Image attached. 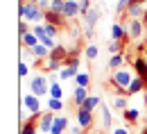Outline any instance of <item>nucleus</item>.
<instances>
[{
    "instance_id": "nucleus-1",
    "label": "nucleus",
    "mask_w": 147,
    "mask_h": 134,
    "mask_svg": "<svg viewBox=\"0 0 147 134\" xmlns=\"http://www.w3.org/2000/svg\"><path fill=\"white\" fill-rule=\"evenodd\" d=\"M20 20H34V23H41L45 18V12L38 7V5H32V2H23L18 7Z\"/></svg>"
},
{
    "instance_id": "nucleus-2",
    "label": "nucleus",
    "mask_w": 147,
    "mask_h": 134,
    "mask_svg": "<svg viewBox=\"0 0 147 134\" xmlns=\"http://www.w3.org/2000/svg\"><path fill=\"white\" fill-rule=\"evenodd\" d=\"M30 91L34 93V96H50V82L45 80L43 75H36L32 77V82H30Z\"/></svg>"
},
{
    "instance_id": "nucleus-3",
    "label": "nucleus",
    "mask_w": 147,
    "mask_h": 134,
    "mask_svg": "<svg viewBox=\"0 0 147 134\" xmlns=\"http://www.w3.org/2000/svg\"><path fill=\"white\" fill-rule=\"evenodd\" d=\"M131 73H129L127 68H120V71H115L113 73V77H111V84L113 86H120V89H127L129 84H131Z\"/></svg>"
},
{
    "instance_id": "nucleus-4",
    "label": "nucleus",
    "mask_w": 147,
    "mask_h": 134,
    "mask_svg": "<svg viewBox=\"0 0 147 134\" xmlns=\"http://www.w3.org/2000/svg\"><path fill=\"white\" fill-rule=\"evenodd\" d=\"M143 30H145V23H143V18H134V20H129V25H127V34L134 39V41L143 37Z\"/></svg>"
},
{
    "instance_id": "nucleus-5",
    "label": "nucleus",
    "mask_w": 147,
    "mask_h": 134,
    "mask_svg": "<svg viewBox=\"0 0 147 134\" xmlns=\"http://www.w3.org/2000/svg\"><path fill=\"white\" fill-rule=\"evenodd\" d=\"M45 23H48V25H55V27H59V30H63V25H66V16L59 14V12L48 9V12H45Z\"/></svg>"
},
{
    "instance_id": "nucleus-6",
    "label": "nucleus",
    "mask_w": 147,
    "mask_h": 134,
    "mask_svg": "<svg viewBox=\"0 0 147 134\" xmlns=\"http://www.w3.org/2000/svg\"><path fill=\"white\" fill-rule=\"evenodd\" d=\"M23 105H25V109H27L30 114H38V109H41L38 96H34V93H27V96L23 98Z\"/></svg>"
},
{
    "instance_id": "nucleus-7",
    "label": "nucleus",
    "mask_w": 147,
    "mask_h": 134,
    "mask_svg": "<svg viewBox=\"0 0 147 134\" xmlns=\"http://www.w3.org/2000/svg\"><path fill=\"white\" fill-rule=\"evenodd\" d=\"M82 9H79V0H66V7H63V16L66 18H75L79 16Z\"/></svg>"
},
{
    "instance_id": "nucleus-8",
    "label": "nucleus",
    "mask_w": 147,
    "mask_h": 134,
    "mask_svg": "<svg viewBox=\"0 0 147 134\" xmlns=\"http://www.w3.org/2000/svg\"><path fill=\"white\" fill-rule=\"evenodd\" d=\"M77 125H82L84 130H88L93 125V112H84V109H77Z\"/></svg>"
},
{
    "instance_id": "nucleus-9",
    "label": "nucleus",
    "mask_w": 147,
    "mask_h": 134,
    "mask_svg": "<svg viewBox=\"0 0 147 134\" xmlns=\"http://www.w3.org/2000/svg\"><path fill=\"white\" fill-rule=\"evenodd\" d=\"M52 123H55V116H52V114L41 116V120H38V130H41V134H52Z\"/></svg>"
},
{
    "instance_id": "nucleus-10",
    "label": "nucleus",
    "mask_w": 147,
    "mask_h": 134,
    "mask_svg": "<svg viewBox=\"0 0 147 134\" xmlns=\"http://www.w3.org/2000/svg\"><path fill=\"white\" fill-rule=\"evenodd\" d=\"M134 68H136V75L140 77V80H145V84H147V59L136 57L134 59Z\"/></svg>"
},
{
    "instance_id": "nucleus-11",
    "label": "nucleus",
    "mask_w": 147,
    "mask_h": 134,
    "mask_svg": "<svg viewBox=\"0 0 147 134\" xmlns=\"http://www.w3.org/2000/svg\"><path fill=\"white\" fill-rule=\"evenodd\" d=\"M86 98H88V86H75V91H73V102L77 105V107H82Z\"/></svg>"
},
{
    "instance_id": "nucleus-12",
    "label": "nucleus",
    "mask_w": 147,
    "mask_h": 134,
    "mask_svg": "<svg viewBox=\"0 0 147 134\" xmlns=\"http://www.w3.org/2000/svg\"><path fill=\"white\" fill-rule=\"evenodd\" d=\"M82 18H84V23H86V30H93V25H95V23H97V18H100V9L91 7V9L82 16Z\"/></svg>"
},
{
    "instance_id": "nucleus-13",
    "label": "nucleus",
    "mask_w": 147,
    "mask_h": 134,
    "mask_svg": "<svg viewBox=\"0 0 147 134\" xmlns=\"http://www.w3.org/2000/svg\"><path fill=\"white\" fill-rule=\"evenodd\" d=\"M140 91H147V84H145V80H140L136 75L131 80V84L127 86V93H140Z\"/></svg>"
},
{
    "instance_id": "nucleus-14",
    "label": "nucleus",
    "mask_w": 147,
    "mask_h": 134,
    "mask_svg": "<svg viewBox=\"0 0 147 134\" xmlns=\"http://www.w3.org/2000/svg\"><path fill=\"white\" fill-rule=\"evenodd\" d=\"M68 127V118L66 116H57L55 123H52V134H63Z\"/></svg>"
},
{
    "instance_id": "nucleus-15",
    "label": "nucleus",
    "mask_w": 147,
    "mask_h": 134,
    "mask_svg": "<svg viewBox=\"0 0 147 134\" xmlns=\"http://www.w3.org/2000/svg\"><path fill=\"white\" fill-rule=\"evenodd\" d=\"M95 107H102V105H100V98H97V96H88L79 109H84V112H93Z\"/></svg>"
},
{
    "instance_id": "nucleus-16",
    "label": "nucleus",
    "mask_w": 147,
    "mask_h": 134,
    "mask_svg": "<svg viewBox=\"0 0 147 134\" xmlns=\"http://www.w3.org/2000/svg\"><path fill=\"white\" fill-rule=\"evenodd\" d=\"M125 14H127L129 18L134 20V18H140L145 12H143V7H140V5H134V2H129V7H127V12H125Z\"/></svg>"
},
{
    "instance_id": "nucleus-17",
    "label": "nucleus",
    "mask_w": 147,
    "mask_h": 134,
    "mask_svg": "<svg viewBox=\"0 0 147 134\" xmlns=\"http://www.w3.org/2000/svg\"><path fill=\"white\" fill-rule=\"evenodd\" d=\"M125 34H127V30H125L120 23H113V25H111V41H120Z\"/></svg>"
},
{
    "instance_id": "nucleus-18",
    "label": "nucleus",
    "mask_w": 147,
    "mask_h": 134,
    "mask_svg": "<svg viewBox=\"0 0 147 134\" xmlns=\"http://www.w3.org/2000/svg\"><path fill=\"white\" fill-rule=\"evenodd\" d=\"M38 43H41V41H38V37L34 34V32H30V34H25V37H23V46H25L27 50H32V48L38 46Z\"/></svg>"
},
{
    "instance_id": "nucleus-19",
    "label": "nucleus",
    "mask_w": 147,
    "mask_h": 134,
    "mask_svg": "<svg viewBox=\"0 0 147 134\" xmlns=\"http://www.w3.org/2000/svg\"><path fill=\"white\" fill-rule=\"evenodd\" d=\"M50 98H57V100H61L63 98V86L59 84V82H50Z\"/></svg>"
},
{
    "instance_id": "nucleus-20",
    "label": "nucleus",
    "mask_w": 147,
    "mask_h": 134,
    "mask_svg": "<svg viewBox=\"0 0 147 134\" xmlns=\"http://www.w3.org/2000/svg\"><path fill=\"white\" fill-rule=\"evenodd\" d=\"M34 57H38V59H43V57H50V48H45L43 43H38V46H34L32 50H30Z\"/></svg>"
},
{
    "instance_id": "nucleus-21",
    "label": "nucleus",
    "mask_w": 147,
    "mask_h": 134,
    "mask_svg": "<svg viewBox=\"0 0 147 134\" xmlns=\"http://www.w3.org/2000/svg\"><path fill=\"white\" fill-rule=\"evenodd\" d=\"M122 61H125V55L122 52H118V55H113L109 61V68H113V71H120V66H122Z\"/></svg>"
},
{
    "instance_id": "nucleus-22",
    "label": "nucleus",
    "mask_w": 147,
    "mask_h": 134,
    "mask_svg": "<svg viewBox=\"0 0 147 134\" xmlns=\"http://www.w3.org/2000/svg\"><path fill=\"white\" fill-rule=\"evenodd\" d=\"M68 77H77V68H75V66H66V68H61L59 80H68Z\"/></svg>"
},
{
    "instance_id": "nucleus-23",
    "label": "nucleus",
    "mask_w": 147,
    "mask_h": 134,
    "mask_svg": "<svg viewBox=\"0 0 147 134\" xmlns=\"http://www.w3.org/2000/svg\"><path fill=\"white\" fill-rule=\"evenodd\" d=\"M113 107L120 109V112H127V109H129V107H127V98H125V96H115V98H113Z\"/></svg>"
},
{
    "instance_id": "nucleus-24",
    "label": "nucleus",
    "mask_w": 147,
    "mask_h": 134,
    "mask_svg": "<svg viewBox=\"0 0 147 134\" xmlns=\"http://www.w3.org/2000/svg\"><path fill=\"white\" fill-rule=\"evenodd\" d=\"M122 114H125V118H127L129 123H136V120L140 118V112H138V109H131V107H129L127 112H122Z\"/></svg>"
},
{
    "instance_id": "nucleus-25",
    "label": "nucleus",
    "mask_w": 147,
    "mask_h": 134,
    "mask_svg": "<svg viewBox=\"0 0 147 134\" xmlns=\"http://www.w3.org/2000/svg\"><path fill=\"white\" fill-rule=\"evenodd\" d=\"M75 82H77V86H88V82H91V75H88V73H77Z\"/></svg>"
},
{
    "instance_id": "nucleus-26",
    "label": "nucleus",
    "mask_w": 147,
    "mask_h": 134,
    "mask_svg": "<svg viewBox=\"0 0 147 134\" xmlns=\"http://www.w3.org/2000/svg\"><path fill=\"white\" fill-rule=\"evenodd\" d=\"M48 107H50L52 112H61V109H63V100H57V98H50V100H48Z\"/></svg>"
},
{
    "instance_id": "nucleus-27",
    "label": "nucleus",
    "mask_w": 147,
    "mask_h": 134,
    "mask_svg": "<svg viewBox=\"0 0 147 134\" xmlns=\"http://www.w3.org/2000/svg\"><path fill=\"white\" fill-rule=\"evenodd\" d=\"M97 52H100V50H97V46H95V43H91V46H86V50H84V55H86V59H95V57H97Z\"/></svg>"
},
{
    "instance_id": "nucleus-28",
    "label": "nucleus",
    "mask_w": 147,
    "mask_h": 134,
    "mask_svg": "<svg viewBox=\"0 0 147 134\" xmlns=\"http://www.w3.org/2000/svg\"><path fill=\"white\" fill-rule=\"evenodd\" d=\"M100 109H102V125H104V127H111V112L104 107V105H102Z\"/></svg>"
},
{
    "instance_id": "nucleus-29",
    "label": "nucleus",
    "mask_w": 147,
    "mask_h": 134,
    "mask_svg": "<svg viewBox=\"0 0 147 134\" xmlns=\"http://www.w3.org/2000/svg\"><path fill=\"white\" fill-rule=\"evenodd\" d=\"M63 7H66V0H52V2H50V9H52V12H59V14H63Z\"/></svg>"
},
{
    "instance_id": "nucleus-30",
    "label": "nucleus",
    "mask_w": 147,
    "mask_h": 134,
    "mask_svg": "<svg viewBox=\"0 0 147 134\" xmlns=\"http://www.w3.org/2000/svg\"><path fill=\"white\" fill-rule=\"evenodd\" d=\"M20 134H36V125H34L32 120H27V125H23Z\"/></svg>"
},
{
    "instance_id": "nucleus-31",
    "label": "nucleus",
    "mask_w": 147,
    "mask_h": 134,
    "mask_svg": "<svg viewBox=\"0 0 147 134\" xmlns=\"http://www.w3.org/2000/svg\"><path fill=\"white\" fill-rule=\"evenodd\" d=\"M120 48H122V46H120V41H111L107 50H109L111 55H118V52H120Z\"/></svg>"
},
{
    "instance_id": "nucleus-32",
    "label": "nucleus",
    "mask_w": 147,
    "mask_h": 134,
    "mask_svg": "<svg viewBox=\"0 0 147 134\" xmlns=\"http://www.w3.org/2000/svg\"><path fill=\"white\" fill-rule=\"evenodd\" d=\"M41 43H43V46H45V48H50V50H52V48H57L55 39H52V37H48V34H45V37L41 39Z\"/></svg>"
},
{
    "instance_id": "nucleus-33",
    "label": "nucleus",
    "mask_w": 147,
    "mask_h": 134,
    "mask_svg": "<svg viewBox=\"0 0 147 134\" xmlns=\"http://www.w3.org/2000/svg\"><path fill=\"white\" fill-rule=\"evenodd\" d=\"M57 32H59V27H55V25H48V23H45V34H48V37L57 39Z\"/></svg>"
},
{
    "instance_id": "nucleus-34",
    "label": "nucleus",
    "mask_w": 147,
    "mask_h": 134,
    "mask_svg": "<svg viewBox=\"0 0 147 134\" xmlns=\"http://www.w3.org/2000/svg\"><path fill=\"white\" fill-rule=\"evenodd\" d=\"M18 32H20V39H23V37H25V34H30L32 30H30V27L25 25V20H20V25H18Z\"/></svg>"
},
{
    "instance_id": "nucleus-35",
    "label": "nucleus",
    "mask_w": 147,
    "mask_h": 134,
    "mask_svg": "<svg viewBox=\"0 0 147 134\" xmlns=\"http://www.w3.org/2000/svg\"><path fill=\"white\" fill-rule=\"evenodd\" d=\"M27 71H30V66H27L25 61H20V64H18V75L25 77V75H27Z\"/></svg>"
},
{
    "instance_id": "nucleus-36",
    "label": "nucleus",
    "mask_w": 147,
    "mask_h": 134,
    "mask_svg": "<svg viewBox=\"0 0 147 134\" xmlns=\"http://www.w3.org/2000/svg\"><path fill=\"white\" fill-rule=\"evenodd\" d=\"M79 9H82V16H84V14L91 9V2H88V0H79Z\"/></svg>"
},
{
    "instance_id": "nucleus-37",
    "label": "nucleus",
    "mask_w": 147,
    "mask_h": 134,
    "mask_svg": "<svg viewBox=\"0 0 147 134\" xmlns=\"http://www.w3.org/2000/svg\"><path fill=\"white\" fill-rule=\"evenodd\" d=\"M50 2H52V0H41V2H38V7H41L43 12H48V9H50Z\"/></svg>"
},
{
    "instance_id": "nucleus-38",
    "label": "nucleus",
    "mask_w": 147,
    "mask_h": 134,
    "mask_svg": "<svg viewBox=\"0 0 147 134\" xmlns=\"http://www.w3.org/2000/svg\"><path fill=\"white\" fill-rule=\"evenodd\" d=\"M82 130H84V127H82V125H75L73 130H70V134H82Z\"/></svg>"
},
{
    "instance_id": "nucleus-39",
    "label": "nucleus",
    "mask_w": 147,
    "mask_h": 134,
    "mask_svg": "<svg viewBox=\"0 0 147 134\" xmlns=\"http://www.w3.org/2000/svg\"><path fill=\"white\" fill-rule=\"evenodd\" d=\"M113 134H129V132L125 130V127H115V130H113Z\"/></svg>"
},
{
    "instance_id": "nucleus-40",
    "label": "nucleus",
    "mask_w": 147,
    "mask_h": 134,
    "mask_svg": "<svg viewBox=\"0 0 147 134\" xmlns=\"http://www.w3.org/2000/svg\"><path fill=\"white\" fill-rule=\"evenodd\" d=\"M131 2H134V5H140V2H145V0H131Z\"/></svg>"
},
{
    "instance_id": "nucleus-41",
    "label": "nucleus",
    "mask_w": 147,
    "mask_h": 134,
    "mask_svg": "<svg viewBox=\"0 0 147 134\" xmlns=\"http://www.w3.org/2000/svg\"><path fill=\"white\" fill-rule=\"evenodd\" d=\"M27 2H32V5H38V2H41V0H27Z\"/></svg>"
},
{
    "instance_id": "nucleus-42",
    "label": "nucleus",
    "mask_w": 147,
    "mask_h": 134,
    "mask_svg": "<svg viewBox=\"0 0 147 134\" xmlns=\"http://www.w3.org/2000/svg\"><path fill=\"white\" fill-rule=\"evenodd\" d=\"M140 134H147V127H145V130H140Z\"/></svg>"
},
{
    "instance_id": "nucleus-43",
    "label": "nucleus",
    "mask_w": 147,
    "mask_h": 134,
    "mask_svg": "<svg viewBox=\"0 0 147 134\" xmlns=\"http://www.w3.org/2000/svg\"><path fill=\"white\" fill-rule=\"evenodd\" d=\"M145 5H147V0H145Z\"/></svg>"
}]
</instances>
